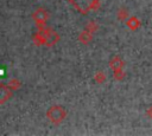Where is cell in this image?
Segmentation results:
<instances>
[]
</instances>
